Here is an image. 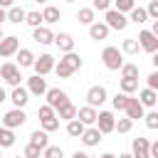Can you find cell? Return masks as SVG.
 <instances>
[{
  "mask_svg": "<svg viewBox=\"0 0 158 158\" xmlns=\"http://www.w3.org/2000/svg\"><path fill=\"white\" fill-rule=\"evenodd\" d=\"M77 69H81V57H79L77 52H67V54L54 64V72H57L59 79H69Z\"/></svg>",
  "mask_w": 158,
  "mask_h": 158,
  "instance_id": "1",
  "label": "cell"
},
{
  "mask_svg": "<svg viewBox=\"0 0 158 158\" xmlns=\"http://www.w3.org/2000/svg\"><path fill=\"white\" fill-rule=\"evenodd\" d=\"M101 62H104V67L106 69H111V72H121V67L126 64L123 62V52L118 49V47H104V52H101Z\"/></svg>",
  "mask_w": 158,
  "mask_h": 158,
  "instance_id": "2",
  "label": "cell"
},
{
  "mask_svg": "<svg viewBox=\"0 0 158 158\" xmlns=\"http://www.w3.org/2000/svg\"><path fill=\"white\" fill-rule=\"evenodd\" d=\"M104 22L111 27V30H126L128 27V17H126V12H121V10H116V7H111V10H106V17H104Z\"/></svg>",
  "mask_w": 158,
  "mask_h": 158,
  "instance_id": "3",
  "label": "cell"
},
{
  "mask_svg": "<svg viewBox=\"0 0 158 158\" xmlns=\"http://www.w3.org/2000/svg\"><path fill=\"white\" fill-rule=\"evenodd\" d=\"M0 77H2L10 86H20V79H22L20 67H17V64H12V62H5V64L0 67Z\"/></svg>",
  "mask_w": 158,
  "mask_h": 158,
  "instance_id": "4",
  "label": "cell"
},
{
  "mask_svg": "<svg viewBox=\"0 0 158 158\" xmlns=\"http://www.w3.org/2000/svg\"><path fill=\"white\" fill-rule=\"evenodd\" d=\"M138 44H141V49L148 52V54H156V52H158V37H156L151 30H141V32H138Z\"/></svg>",
  "mask_w": 158,
  "mask_h": 158,
  "instance_id": "5",
  "label": "cell"
},
{
  "mask_svg": "<svg viewBox=\"0 0 158 158\" xmlns=\"http://www.w3.org/2000/svg\"><path fill=\"white\" fill-rule=\"evenodd\" d=\"M54 64H57V59H54L52 54H40V57L35 59V74L47 77L49 72H54Z\"/></svg>",
  "mask_w": 158,
  "mask_h": 158,
  "instance_id": "6",
  "label": "cell"
},
{
  "mask_svg": "<svg viewBox=\"0 0 158 158\" xmlns=\"http://www.w3.org/2000/svg\"><path fill=\"white\" fill-rule=\"evenodd\" d=\"M44 99H47V104H49L52 109H59V106H64V104L69 101L67 91H64V89H59V86H52V89H47Z\"/></svg>",
  "mask_w": 158,
  "mask_h": 158,
  "instance_id": "7",
  "label": "cell"
},
{
  "mask_svg": "<svg viewBox=\"0 0 158 158\" xmlns=\"http://www.w3.org/2000/svg\"><path fill=\"white\" fill-rule=\"evenodd\" d=\"M27 121V114L22 111V109H10L5 116H2V126H7V128H17V126H22Z\"/></svg>",
  "mask_w": 158,
  "mask_h": 158,
  "instance_id": "8",
  "label": "cell"
},
{
  "mask_svg": "<svg viewBox=\"0 0 158 158\" xmlns=\"http://www.w3.org/2000/svg\"><path fill=\"white\" fill-rule=\"evenodd\" d=\"M17 49H20V40H17L15 35H5V37L0 40V57H2V59L17 54Z\"/></svg>",
  "mask_w": 158,
  "mask_h": 158,
  "instance_id": "9",
  "label": "cell"
},
{
  "mask_svg": "<svg viewBox=\"0 0 158 158\" xmlns=\"http://www.w3.org/2000/svg\"><path fill=\"white\" fill-rule=\"evenodd\" d=\"M96 128H99L101 133L116 131V118H114V114H111V111H99V116H96Z\"/></svg>",
  "mask_w": 158,
  "mask_h": 158,
  "instance_id": "10",
  "label": "cell"
},
{
  "mask_svg": "<svg viewBox=\"0 0 158 158\" xmlns=\"http://www.w3.org/2000/svg\"><path fill=\"white\" fill-rule=\"evenodd\" d=\"M27 89H30L32 96H44V94H47V79L40 77V74H32V77L27 79Z\"/></svg>",
  "mask_w": 158,
  "mask_h": 158,
  "instance_id": "11",
  "label": "cell"
},
{
  "mask_svg": "<svg viewBox=\"0 0 158 158\" xmlns=\"http://www.w3.org/2000/svg\"><path fill=\"white\" fill-rule=\"evenodd\" d=\"M131 153H133V158H151V141H148V138H143V136L133 138Z\"/></svg>",
  "mask_w": 158,
  "mask_h": 158,
  "instance_id": "12",
  "label": "cell"
},
{
  "mask_svg": "<svg viewBox=\"0 0 158 158\" xmlns=\"http://www.w3.org/2000/svg\"><path fill=\"white\" fill-rule=\"evenodd\" d=\"M106 99H109V94H106V89H104V86H91V89L86 91V104H89V106H94V109H96V106H101Z\"/></svg>",
  "mask_w": 158,
  "mask_h": 158,
  "instance_id": "13",
  "label": "cell"
},
{
  "mask_svg": "<svg viewBox=\"0 0 158 158\" xmlns=\"http://www.w3.org/2000/svg\"><path fill=\"white\" fill-rule=\"evenodd\" d=\"M10 101H12L17 109H25V106H27V101H30V89H27V86H12Z\"/></svg>",
  "mask_w": 158,
  "mask_h": 158,
  "instance_id": "14",
  "label": "cell"
},
{
  "mask_svg": "<svg viewBox=\"0 0 158 158\" xmlns=\"http://www.w3.org/2000/svg\"><path fill=\"white\" fill-rule=\"evenodd\" d=\"M32 40L40 42V44H52V42H54V32H52L47 25H40V27L32 30Z\"/></svg>",
  "mask_w": 158,
  "mask_h": 158,
  "instance_id": "15",
  "label": "cell"
},
{
  "mask_svg": "<svg viewBox=\"0 0 158 158\" xmlns=\"http://www.w3.org/2000/svg\"><path fill=\"white\" fill-rule=\"evenodd\" d=\"M126 116L128 118H133V121H138V118H143L146 116V106L138 101V99H128V104H126Z\"/></svg>",
  "mask_w": 158,
  "mask_h": 158,
  "instance_id": "16",
  "label": "cell"
},
{
  "mask_svg": "<svg viewBox=\"0 0 158 158\" xmlns=\"http://www.w3.org/2000/svg\"><path fill=\"white\" fill-rule=\"evenodd\" d=\"M96 116H99V111H96L94 106H89V104L77 111V118H79L81 123H86V126H94V123H96Z\"/></svg>",
  "mask_w": 158,
  "mask_h": 158,
  "instance_id": "17",
  "label": "cell"
},
{
  "mask_svg": "<svg viewBox=\"0 0 158 158\" xmlns=\"http://www.w3.org/2000/svg\"><path fill=\"white\" fill-rule=\"evenodd\" d=\"M101 136H104V133H101L96 126H86V131L81 133V143H84V146H89V148H91V146H99Z\"/></svg>",
  "mask_w": 158,
  "mask_h": 158,
  "instance_id": "18",
  "label": "cell"
},
{
  "mask_svg": "<svg viewBox=\"0 0 158 158\" xmlns=\"http://www.w3.org/2000/svg\"><path fill=\"white\" fill-rule=\"evenodd\" d=\"M109 30H111V27H109L106 22H91V25H89V37L96 40V42H99V40H106V37H109Z\"/></svg>",
  "mask_w": 158,
  "mask_h": 158,
  "instance_id": "19",
  "label": "cell"
},
{
  "mask_svg": "<svg viewBox=\"0 0 158 158\" xmlns=\"http://www.w3.org/2000/svg\"><path fill=\"white\" fill-rule=\"evenodd\" d=\"M54 44L67 54V52H74V37L69 35V32H59V35H54Z\"/></svg>",
  "mask_w": 158,
  "mask_h": 158,
  "instance_id": "20",
  "label": "cell"
},
{
  "mask_svg": "<svg viewBox=\"0 0 158 158\" xmlns=\"http://www.w3.org/2000/svg\"><path fill=\"white\" fill-rule=\"evenodd\" d=\"M138 101H141L146 109H151V106H156V104H158V91H156V89H151V86H146V89H141V91H138Z\"/></svg>",
  "mask_w": 158,
  "mask_h": 158,
  "instance_id": "21",
  "label": "cell"
},
{
  "mask_svg": "<svg viewBox=\"0 0 158 158\" xmlns=\"http://www.w3.org/2000/svg\"><path fill=\"white\" fill-rule=\"evenodd\" d=\"M42 17H44V25H54V22H59V20H62V12H59V7H57V5H44Z\"/></svg>",
  "mask_w": 158,
  "mask_h": 158,
  "instance_id": "22",
  "label": "cell"
},
{
  "mask_svg": "<svg viewBox=\"0 0 158 158\" xmlns=\"http://www.w3.org/2000/svg\"><path fill=\"white\" fill-rule=\"evenodd\" d=\"M7 20L12 25H20V22L27 20V10H22L20 5H12V7H7Z\"/></svg>",
  "mask_w": 158,
  "mask_h": 158,
  "instance_id": "23",
  "label": "cell"
},
{
  "mask_svg": "<svg viewBox=\"0 0 158 158\" xmlns=\"http://www.w3.org/2000/svg\"><path fill=\"white\" fill-rule=\"evenodd\" d=\"M35 54H32V49H27V47H22V49H17V67H35Z\"/></svg>",
  "mask_w": 158,
  "mask_h": 158,
  "instance_id": "24",
  "label": "cell"
},
{
  "mask_svg": "<svg viewBox=\"0 0 158 158\" xmlns=\"http://www.w3.org/2000/svg\"><path fill=\"white\" fill-rule=\"evenodd\" d=\"M86 131V123H81L79 118H72V121H67V133L72 136V138H81V133Z\"/></svg>",
  "mask_w": 158,
  "mask_h": 158,
  "instance_id": "25",
  "label": "cell"
},
{
  "mask_svg": "<svg viewBox=\"0 0 158 158\" xmlns=\"http://www.w3.org/2000/svg\"><path fill=\"white\" fill-rule=\"evenodd\" d=\"M77 111H79V109H77L72 101H67L64 106H59V109H57V116H59V118H64V121H72V118H77Z\"/></svg>",
  "mask_w": 158,
  "mask_h": 158,
  "instance_id": "26",
  "label": "cell"
},
{
  "mask_svg": "<svg viewBox=\"0 0 158 158\" xmlns=\"http://www.w3.org/2000/svg\"><path fill=\"white\" fill-rule=\"evenodd\" d=\"M77 20H79L81 25H91V22H96V10H94V7H81V10L77 12Z\"/></svg>",
  "mask_w": 158,
  "mask_h": 158,
  "instance_id": "27",
  "label": "cell"
},
{
  "mask_svg": "<svg viewBox=\"0 0 158 158\" xmlns=\"http://www.w3.org/2000/svg\"><path fill=\"white\" fill-rule=\"evenodd\" d=\"M30 143H35V146H40V148L44 151V148L49 146V141H47V131H44V128H42V131H40V128L32 131V133H30Z\"/></svg>",
  "mask_w": 158,
  "mask_h": 158,
  "instance_id": "28",
  "label": "cell"
},
{
  "mask_svg": "<svg viewBox=\"0 0 158 158\" xmlns=\"http://www.w3.org/2000/svg\"><path fill=\"white\" fill-rule=\"evenodd\" d=\"M10 146H15V133L12 128L0 126V148H10Z\"/></svg>",
  "mask_w": 158,
  "mask_h": 158,
  "instance_id": "29",
  "label": "cell"
},
{
  "mask_svg": "<svg viewBox=\"0 0 158 158\" xmlns=\"http://www.w3.org/2000/svg\"><path fill=\"white\" fill-rule=\"evenodd\" d=\"M121 52H126V54H138V52H141L138 37H128V40H123V44H121Z\"/></svg>",
  "mask_w": 158,
  "mask_h": 158,
  "instance_id": "30",
  "label": "cell"
},
{
  "mask_svg": "<svg viewBox=\"0 0 158 158\" xmlns=\"http://www.w3.org/2000/svg\"><path fill=\"white\" fill-rule=\"evenodd\" d=\"M128 20H131V22H136V25H143V22H146V20H151V17H148V10H146V7H133Z\"/></svg>",
  "mask_w": 158,
  "mask_h": 158,
  "instance_id": "31",
  "label": "cell"
},
{
  "mask_svg": "<svg viewBox=\"0 0 158 158\" xmlns=\"http://www.w3.org/2000/svg\"><path fill=\"white\" fill-rule=\"evenodd\" d=\"M25 22H27V25H30V27L35 30V27H40V25L44 22V17H42V12H40V10H30V12H27V20H25Z\"/></svg>",
  "mask_w": 158,
  "mask_h": 158,
  "instance_id": "32",
  "label": "cell"
},
{
  "mask_svg": "<svg viewBox=\"0 0 158 158\" xmlns=\"http://www.w3.org/2000/svg\"><path fill=\"white\" fill-rule=\"evenodd\" d=\"M121 79H138V64H123L121 67Z\"/></svg>",
  "mask_w": 158,
  "mask_h": 158,
  "instance_id": "33",
  "label": "cell"
},
{
  "mask_svg": "<svg viewBox=\"0 0 158 158\" xmlns=\"http://www.w3.org/2000/svg\"><path fill=\"white\" fill-rule=\"evenodd\" d=\"M128 99H131L128 94L118 91V94H116V96L111 99V104H114V109H116V111H123V109H126V104H128Z\"/></svg>",
  "mask_w": 158,
  "mask_h": 158,
  "instance_id": "34",
  "label": "cell"
},
{
  "mask_svg": "<svg viewBox=\"0 0 158 158\" xmlns=\"http://www.w3.org/2000/svg\"><path fill=\"white\" fill-rule=\"evenodd\" d=\"M40 123H42V128H44L47 133H52V131H57V128H59V116H52V118H42Z\"/></svg>",
  "mask_w": 158,
  "mask_h": 158,
  "instance_id": "35",
  "label": "cell"
},
{
  "mask_svg": "<svg viewBox=\"0 0 158 158\" xmlns=\"http://www.w3.org/2000/svg\"><path fill=\"white\" fill-rule=\"evenodd\" d=\"M42 158H64V151L59 146H47L42 151Z\"/></svg>",
  "mask_w": 158,
  "mask_h": 158,
  "instance_id": "36",
  "label": "cell"
},
{
  "mask_svg": "<svg viewBox=\"0 0 158 158\" xmlns=\"http://www.w3.org/2000/svg\"><path fill=\"white\" fill-rule=\"evenodd\" d=\"M138 89V79H121V91L123 94H133Z\"/></svg>",
  "mask_w": 158,
  "mask_h": 158,
  "instance_id": "37",
  "label": "cell"
},
{
  "mask_svg": "<svg viewBox=\"0 0 158 158\" xmlns=\"http://www.w3.org/2000/svg\"><path fill=\"white\" fill-rule=\"evenodd\" d=\"M131 128H133V118L126 116V118H118V121H116V131H118V133H128Z\"/></svg>",
  "mask_w": 158,
  "mask_h": 158,
  "instance_id": "38",
  "label": "cell"
},
{
  "mask_svg": "<svg viewBox=\"0 0 158 158\" xmlns=\"http://www.w3.org/2000/svg\"><path fill=\"white\" fill-rule=\"evenodd\" d=\"M54 111H57V109H52L49 104H42V106L37 109V116H40V121H42V118H52V116H57Z\"/></svg>",
  "mask_w": 158,
  "mask_h": 158,
  "instance_id": "39",
  "label": "cell"
},
{
  "mask_svg": "<svg viewBox=\"0 0 158 158\" xmlns=\"http://www.w3.org/2000/svg\"><path fill=\"white\" fill-rule=\"evenodd\" d=\"M22 156H25V158H40V156H42V148L35 146V143H27V148H25Z\"/></svg>",
  "mask_w": 158,
  "mask_h": 158,
  "instance_id": "40",
  "label": "cell"
},
{
  "mask_svg": "<svg viewBox=\"0 0 158 158\" xmlns=\"http://www.w3.org/2000/svg\"><path fill=\"white\" fill-rule=\"evenodd\" d=\"M114 2H116V10L121 12H131L136 7V0H114Z\"/></svg>",
  "mask_w": 158,
  "mask_h": 158,
  "instance_id": "41",
  "label": "cell"
},
{
  "mask_svg": "<svg viewBox=\"0 0 158 158\" xmlns=\"http://www.w3.org/2000/svg\"><path fill=\"white\" fill-rule=\"evenodd\" d=\"M143 118H146V126L148 128H158V111H148Z\"/></svg>",
  "mask_w": 158,
  "mask_h": 158,
  "instance_id": "42",
  "label": "cell"
},
{
  "mask_svg": "<svg viewBox=\"0 0 158 158\" xmlns=\"http://www.w3.org/2000/svg\"><path fill=\"white\" fill-rule=\"evenodd\" d=\"M94 10H101V12H106V10H111V0H94V5H91Z\"/></svg>",
  "mask_w": 158,
  "mask_h": 158,
  "instance_id": "43",
  "label": "cell"
},
{
  "mask_svg": "<svg viewBox=\"0 0 158 158\" xmlns=\"http://www.w3.org/2000/svg\"><path fill=\"white\" fill-rule=\"evenodd\" d=\"M146 10H148V17L151 20H158V0H151V5Z\"/></svg>",
  "mask_w": 158,
  "mask_h": 158,
  "instance_id": "44",
  "label": "cell"
},
{
  "mask_svg": "<svg viewBox=\"0 0 158 158\" xmlns=\"http://www.w3.org/2000/svg\"><path fill=\"white\" fill-rule=\"evenodd\" d=\"M146 81H148V86H151V89H156V91H158V69H156V72H151Z\"/></svg>",
  "mask_w": 158,
  "mask_h": 158,
  "instance_id": "45",
  "label": "cell"
},
{
  "mask_svg": "<svg viewBox=\"0 0 158 158\" xmlns=\"http://www.w3.org/2000/svg\"><path fill=\"white\" fill-rule=\"evenodd\" d=\"M151 158H158V141L151 143Z\"/></svg>",
  "mask_w": 158,
  "mask_h": 158,
  "instance_id": "46",
  "label": "cell"
},
{
  "mask_svg": "<svg viewBox=\"0 0 158 158\" xmlns=\"http://www.w3.org/2000/svg\"><path fill=\"white\" fill-rule=\"evenodd\" d=\"M17 5V0H0V7H12Z\"/></svg>",
  "mask_w": 158,
  "mask_h": 158,
  "instance_id": "47",
  "label": "cell"
},
{
  "mask_svg": "<svg viewBox=\"0 0 158 158\" xmlns=\"http://www.w3.org/2000/svg\"><path fill=\"white\" fill-rule=\"evenodd\" d=\"M5 20H7V10H5V7H0V25H2Z\"/></svg>",
  "mask_w": 158,
  "mask_h": 158,
  "instance_id": "48",
  "label": "cell"
},
{
  "mask_svg": "<svg viewBox=\"0 0 158 158\" xmlns=\"http://www.w3.org/2000/svg\"><path fill=\"white\" fill-rule=\"evenodd\" d=\"M72 158H91V156H86V153H81V151H77V153H72Z\"/></svg>",
  "mask_w": 158,
  "mask_h": 158,
  "instance_id": "49",
  "label": "cell"
},
{
  "mask_svg": "<svg viewBox=\"0 0 158 158\" xmlns=\"http://www.w3.org/2000/svg\"><path fill=\"white\" fill-rule=\"evenodd\" d=\"M5 99H7V91H5V89H2V86H0V104H2V101H5Z\"/></svg>",
  "mask_w": 158,
  "mask_h": 158,
  "instance_id": "50",
  "label": "cell"
},
{
  "mask_svg": "<svg viewBox=\"0 0 158 158\" xmlns=\"http://www.w3.org/2000/svg\"><path fill=\"white\" fill-rule=\"evenodd\" d=\"M151 32H153V35L158 37V20H153V27H151Z\"/></svg>",
  "mask_w": 158,
  "mask_h": 158,
  "instance_id": "51",
  "label": "cell"
},
{
  "mask_svg": "<svg viewBox=\"0 0 158 158\" xmlns=\"http://www.w3.org/2000/svg\"><path fill=\"white\" fill-rule=\"evenodd\" d=\"M151 62H153V67H156V69H158V52H156V54H153V59H151Z\"/></svg>",
  "mask_w": 158,
  "mask_h": 158,
  "instance_id": "52",
  "label": "cell"
},
{
  "mask_svg": "<svg viewBox=\"0 0 158 158\" xmlns=\"http://www.w3.org/2000/svg\"><path fill=\"white\" fill-rule=\"evenodd\" d=\"M99 158H116V156H114V153H101Z\"/></svg>",
  "mask_w": 158,
  "mask_h": 158,
  "instance_id": "53",
  "label": "cell"
},
{
  "mask_svg": "<svg viewBox=\"0 0 158 158\" xmlns=\"http://www.w3.org/2000/svg\"><path fill=\"white\" fill-rule=\"evenodd\" d=\"M118 158H133V153H121Z\"/></svg>",
  "mask_w": 158,
  "mask_h": 158,
  "instance_id": "54",
  "label": "cell"
},
{
  "mask_svg": "<svg viewBox=\"0 0 158 158\" xmlns=\"http://www.w3.org/2000/svg\"><path fill=\"white\" fill-rule=\"evenodd\" d=\"M2 37H5V32H2V25H0V40H2Z\"/></svg>",
  "mask_w": 158,
  "mask_h": 158,
  "instance_id": "55",
  "label": "cell"
},
{
  "mask_svg": "<svg viewBox=\"0 0 158 158\" xmlns=\"http://www.w3.org/2000/svg\"><path fill=\"white\" fill-rule=\"evenodd\" d=\"M35 2H49V0H35Z\"/></svg>",
  "mask_w": 158,
  "mask_h": 158,
  "instance_id": "56",
  "label": "cell"
},
{
  "mask_svg": "<svg viewBox=\"0 0 158 158\" xmlns=\"http://www.w3.org/2000/svg\"><path fill=\"white\" fill-rule=\"evenodd\" d=\"M15 158H25V156H15Z\"/></svg>",
  "mask_w": 158,
  "mask_h": 158,
  "instance_id": "57",
  "label": "cell"
},
{
  "mask_svg": "<svg viewBox=\"0 0 158 158\" xmlns=\"http://www.w3.org/2000/svg\"><path fill=\"white\" fill-rule=\"evenodd\" d=\"M67 2H74V0H67Z\"/></svg>",
  "mask_w": 158,
  "mask_h": 158,
  "instance_id": "58",
  "label": "cell"
},
{
  "mask_svg": "<svg viewBox=\"0 0 158 158\" xmlns=\"http://www.w3.org/2000/svg\"><path fill=\"white\" fill-rule=\"evenodd\" d=\"M0 151H2V148H0Z\"/></svg>",
  "mask_w": 158,
  "mask_h": 158,
  "instance_id": "59",
  "label": "cell"
}]
</instances>
